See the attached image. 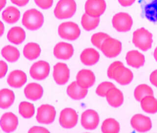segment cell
<instances>
[{"instance_id":"d4e9b609","label":"cell","mask_w":157,"mask_h":133,"mask_svg":"<svg viewBox=\"0 0 157 133\" xmlns=\"http://www.w3.org/2000/svg\"><path fill=\"white\" fill-rule=\"evenodd\" d=\"M7 38L11 43L15 44H21L26 38V33L21 27H12L8 32Z\"/></svg>"},{"instance_id":"ba28073f","label":"cell","mask_w":157,"mask_h":133,"mask_svg":"<svg viewBox=\"0 0 157 133\" xmlns=\"http://www.w3.org/2000/svg\"><path fill=\"white\" fill-rule=\"evenodd\" d=\"M112 23L113 27L118 32H126L131 29L133 21L129 14L125 12H119L113 17Z\"/></svg>"},{"instance_id":"4316f807","label":"cell","mask_w":157,"mask_h":133,"mask_svg":"<svg viewBox=\"0 0 157 133\" xmlns=\"http://www.w3.org/2000/svg\"><path fill=\"white\" fill-rule=\"evenodd\" d=\"M20 17L19 10L14 6L7 7L2 13V18L9 24H14L18 21Z\"/></svg>"},{"instance_id":"5b68a950","label":"cell","mask_w":157,"mask_h":133,"mask_svg":"<svg viewBox=\"0 0 157 133\" xmlns=\"http://www.w3.org/2000/svg\"><path fill=\"white\" fill-rule=\"evenodd\" d=\"M58 33L61 38L74 41L80 36L81 30L78 25L74 22H66L59 26Z\"/></svg>"},{"instance_id":"8fae6325","label":"cell","mask_w":157,"mask_h":133,"mask_svg":"<svg viewBox=\"0 0 157 133\" xmlns=\"http://www.w3.org/2000/svg\"><path fill=\"white\" fill-rule=\"evenodd\" d=\"M50 67L49 63L44 61H39L32 65L29 73L34 79L41 80L45 79L49 75Z\"/></svg>"},{"instance_id":"83f0119b","label":"cell","mask_w":157,"mask_h":133,"mask_svg":"<svg viewBox=\"0 0 157 133\" xmlns=\"http://www.w3.org/2000/svg\"><path fill=\"white\" fill-rule=\"evenodd\" d=\"M40 53V47L37 43L30 42L26 44L24 48V55L29 60L38 58Z\"/></svg>"},{"instance_id":"1f68e13d","label":"cell","mask_w":157,"mask_h":133,"mask_svg":"<svg viewBox=\"0 0 157 133\" xmlns=\"http://www.w3.org/2000/svg\"><path fill=\"white\" fill-rule=\"evenodd\" d=\"M101 129L102 132L104 133H118L120 130V125L113 118H108L103 122Z\"/></svg>"},{"instance_id":"ffe728a7","label":"cell","mask_w":157,"mask_h":133,"mask_svg":"<svg viewBox=\"0 0 157 133\" xmlns=\"http://www.w3.org/2000/svg\"><path fill=\"white\" fill-rule=\"evenodd\" d=\"M24 93L27 98L32 101H36L42 97L43 88L39 84L31 83L25 88Z\"/></svg>"},{"instance_id":"8d00e7d4","label":"cell","mask_w":157,"mask_h":133,"mask_svg":"<svg viewBox=\"0 0 157 133\" xmlns=\"http://www.w3.org/2000/svg\"><path fill=\"white\" fill-rule=\"evenodd\" d=\"M34 2L39 7L44 10L50 8L53 4V0H34Z\"/></svg>"},{"instance_id":"9c48e42d","label":"cell","mask_w":157,"mask_h":133,"mask_svg":"<svg viewBox=\"0 0 157 133\" xmlns=\"http://www.w3.org/2000/svg\"><path fill=\"white\" fill-rule=\"evenodd\" d=\"M56 111L53 106L42 105L37 109L36 120L41 124H49L53 123L55 119Z\"/></svg>"},{"instance_id":"f1b7e54d","label":"cell","mask_w":157,"mask_h":133,"mask_svg":"<svg viewBox=\"0 0 157 133\" xmlns=\"http://www.w3.org/2000/svg\"><path fill=\"white\" fill-rule=\"evenodd\" d=\"M140 105L142 110L148 113L157 112V100L154 96H146L140 101Z\"/></svg>"},{"instance_id":"277c9868","label":"cell","mask_w":157,"mask_h":133,"mask_svg":"<svg viewBox=\"0 0 157 133\" xmlns=\"http://www.w3.org/2000/svg\"><path fill=\"white\" fill-rule=\"evenodd\" d=\"M76 9L75 0H59L54 10V14L59 19L69 18L75 14Z\"/></svg>"},{"instance_id":"3957f363","label":"cell","mask_w":157,"mask_h":133,"mask_svg":"<svg viewBox=\"0 0 157 133\" xmlns=\"http://www.w3.org/2000/svg\"><path fill=\"white\" fill-rule=\"evenodd\" d=\"M152 34L144 28L138 29L133 33L132 42L137 48L146 51L152 47Z\"/></svg>"},{"instance_id":"f6af8a7d","label":"cell","mask_w":157,"mask_h":133,"mask_svg":"<svg viewBox=\"0 0 157 133\" xmlns=\"http://www.w3.org/2000/svg\"><path fill=\"white\" fill-rule=\"evenodd\" d=\"M154 57L155 59L156 60V61L157 62V47L156 49H155L154 52Z\"/></svg>"},{"instance_id":"5bb4252c","label":"cell","mask_w":157,"mask_h":133,"mask_svg":"<svg viewBox=\"0 0 157 133\" xmlns=\"http://www.w3.org/2000/svg\"><path fill=\"white\" fill-rule=\"evenodd\" d=\"M131 124L134 129L139 132H147L152 128L150 118L141 114L133 116L131 120Z\"/></svg>"},{"instance_id":"7a4b0ae2","label":"cell","mask_w":157,"mask_h":133,"mask_svg":"<svg viewBox=\"0 0 157 133\" xmlns=\"http://www.w3.org/2000/svg\"><path fill=\"white\" fill-rule=\"evenodd\" d=\"M44 23V16L41 12L36 9L28 10L24 14L22 24L26 28L34 31L42 27Z\"/></svg>"},{"instance_id":"603a6c76","label":"cell","mask_w":157,"mask_h":133,"mask_svg":"<svg viewBox=\"0 0 157 133\" xmlns=\"http://www.w3.org/2000/svg\"><path fill=\"white\" fill-rule=\"evenodd\" d=\"M87 89L82 87L77 83L73 81L68 86L67 93L68 96L74 100H81L86 96Z\"/></svg>"},{"instance_id":"74e56055","label":"cell","mask_w":157,"mask_h":133,"mask_svg":"<svg viewBox=\"0 0 157 133\" xmlns=\"http://www.w3.org/2000/svg\"><path fill=\"white\" fill-rule=\"evenodd\" d=\"M7 71V65L4 61L0 60V79L6 75Z\"/></svg>"},{"instance_id":"4dcf8cb0","label":"cell","mask_w":157,"mask_h":133,"mask_svg":"<svg viewBox=\"0 0 157 133\" xmlns=\"http://www.w3.org/2000/svg\"><path fill=\"white\" fill-rule=\"evenodd\" d=\"M99 22V17H91L85 14L82 17L81 24L84 29L90 31L95 29L98 26Z\"/></svg>"},{"instance_id":"60d3db41","label":"cell","mask_w":157,"mask_h":133,"mask_svg":"<svg viewBox=\"0 0 157 133\" xmlns=\"http://www.w3.org/2000/svg\"><path fill=\"white\" fill-rule=\"evenodd\" d=\"M11 2L19 6H24L28 4L29 0H10Z\"/></svg>"},{"instance_id":"ee69618b","label":"cell","mask_w":157,"mask_h":133,"mask_svg":"<svg viewBox=\"0 0 157 133\" xmlns=\"http://www.w3.org/2000/svg\"><path fill=\"white\" fill-rule=\"evenodd\" d=\"M6 0H0V11L6 5Z\"/></svg>"},{"instance_id":"cb8c5ba5","label":"cell","mask_w":157,"mask_h":133,"mask_svg":"<svg viewBox=\"0 0 157 133\" xmlns=\"http://www.w3.org/2000/svg\"><path fill=\"white\" fill-rule=\"evenodd\" d=\"M126 59L128 65L136 69L144 66V56L137 50L128 52L127 53Z\"/></svg>"},{"instance_id":"7bdbcfd3","label":"cell","mask_w":157,"mask_h":133,"mask_svg":"<svg viewBox=\"0 0 157 133\" xmlns=\"http://www.w3.org/2000/svg\"><path fill=\"white\" fill-rule=\"evenodd\" d=\"M5 31V26L4 24L2 23L1 21H0V37L2 36Z\"/></svg>"},{"instance_id":"d6a6232c","label":"cell","mask_w":157,"mask_h":133,"mask_svg":"<svg viewBox=\"0 0 157 133\" xmlns=\"http://www.w3.org/2000/svg\"><path fill=\"white\" fill-rule=\"evenodd\" d=\"M135 98L140 102L146 96H154L153 91L151 87L146 84H140L136 87L134 92Z\"/></svg>"},{"instance_id":"e0dca14e","label":"cell","mask_w":157,"mask_h":133,"mask_svg":"<svg viewBox=\"0 0 157 133\" xmlns=\"http://www.w3.org/2000/svg\"><path fill=\"white\" fill-rule=\"evenodd\" d=\"M73 53V47L70 43L60 42L54 47V55L59 59L68 60L72 56Z\"/></svg>"},{"instance_id":"d6986e66","label":"cell","mask_w":157,"mask_h":133,"mask_svg":"<svg viewBox=\"0 0 157 133\" xmlns=\"http://www.w3.org/2000/svg\"><path fill=\"white\" fill-rule=\"evenodd\" d=\"M26 74L21 70L11 71L7 78V82L12 87L20 88L24 85L27 81Z\"/></svg>"},{"instance_id":"ac0fdd59","label":"cell","mask_w":157,"mask_h":133,"mask_svg":"<svg viewBox=\"0 0 157 133\" xmlns=\"http://www.w3.org/2000/svg\"><path fill=\"white\" fill-rule=\"evenodd\" d=\"M77 83L82 87L87 89L93 86L95 81L94 74L90 70L83 69L78 71L76 76Z\"/></svg>"},{"instance_id":"836d02e7","label":"cell","mask_w":157,"mask_h":133,"mask_svg":"<svg viewBox=\"0 0 157 133\" xmlns=\"http://www.w3.org/2000/svg\"><path fill=\"white\" fill-rule=\"evenodd\" d=\"M19 112L24 118H31L35 112L34 106L30 103L22 102L19 106Z\"/></svg>"},{"instance_id":"484cf974","label":"cell","mask_w":157,"mask_h":133,"mask_svg":"<svg viewBox=\"0 0 157 133\" xmlns=\"http://www.w3.org/2000/svg\"><path fill=\"white\" fill-rule=\"evenodd\" d=\"M14 100V94L12 90L6 88L0 90V108H9L13 103Z\"/></svg>"},{"instance_id":"7c38bea8","label":"cell","mask_w":157,"mask_h":133,"mask_svg":"<svg viewBox=\"0 0 157 133\" xmlns=\"http://www.w3.org/2000/svg\"><path fill=\"white\" fill-rule=\"evenodd\" d=\"M78 119V116L75 110L72 108H66L60 112L59 122L63 128L71 129L76 125Z\"/></svg>"},{"instance_id":"b9f144b4","label":"cell","mask_w":157,"mask_h":133,"mask_svg":"<svg viewBox=\"0 0 157 133\" xmlns=\"http://www.w3.org/2000/svg\"><path fill=\"white\" fill-rule=\"evenodd\" d=\"M123 6H129L134 4L136 0H118Z\"/></svg>"},{"instance_id":"30bf717a","label":"cell","mask_w":157,"mask_h":133,"mask_svg":"<svg viewBox=\"0 0 157 133\" xmlns=\"http://www.w3.org/2000/svg\"><path fill=\"white\" fill-rule=\"evenodd\" d=\"M105 0H87L85 4L86 14L93 17H99L105 11Z\"/></svg>"},{"instance_id":"e575fe53","label":"cell","mask_w":157,"mask_h":133,"mask_svg":"<svg viewBox=\"0 0 157 133\" xmlns=\"http://www.w3.org/2000/svg\"><path fill=\"white\" fill-rule=\"evenodd\" d=\"M109 37L110 36L107 34L100 32L93 34V36L91 37V41L93 45L100 49L103 42Z\"/></svg>"},{"instance_id":"f35d334b","label":"cell","mask_w":157,"mask_h":133,"mask_svg":"<svg viewBox=\"0 0 157 133\" xmlns=\"http://www.w3.org/2000/svg\"><path fill=\"white\" fill-rule=\"evenodd\" d=\"M29 133H49V131L43 127L34 126L29 130Z\"/></svg>"},{"instance_id":"8992f818","label":"cell","mask_w":157,"mask_h":133,"mask_svg":"<svg viewBox=\"0 0 157 133\" xmlns=\"http://www.w3.org/2000/svg\"><path fill=\"white\" fill-rule=\"evenodd\" d=\"M141 17L157 24V0H139Z\"/></svg>"},{"instance_id":"52a82bcc","label":"cell","mask_w":157,"mask_h":133,"mask_svg":"<svg viewBox=\"0 0 157 133\" xmlns=\"http://www.w3.org/2000/svg\"><path fill=\"white\" fill-rule=\"evenodd\" d=\"M100 50L108 58H114L121 51L122 43L117 39L109 37L103 42Z\"/></svg>"},{"instance_id":"9a60e30c","label":"cell","mask_w":157,"mask_h":133,"mask_svg":"<svg viewBox=\"0 0 157 133\" xmlns=\"http://www.w3.org/2000/svg\"><path fill=\"white\" fill-rule=\"evenodd\" d=\"M53 76L58 84H65L68 81L70 77V71L67 66L64 63H57L54 66Z\"/></svg>"},{"instance_id":"44dd1931","label":"cell","mask_w":157,"mask_h":133,"mask_svg":"<svg viewBox=\"0 0 157 133\" xmlns=\"http://www.w3.org/2000/svg\"><path fill=\"white\" fill-rule=\"evenodd\" d=\"M99 53L92 48H86L81 53V60L84 65L92 66L98 62L99 60Z\"/></svg>"},{"instance_id":"2e32d148","label":"cell","mask_w":157,"mask_h":133,"mask_svg":"<svg viewBox=\"0 0 157 133\" xmlns=\"http://www.w3.org/2000/svg\"><path fill=\"white\" fill-rule=\"evenodd\" d=\"M18 124V119L12 112L4 113L0 119V126L2 129L6 133L14 131Z\"/></svg>"},{"instance_id":"f546056e","label":"cell","mask_w":157,"mask_h":133,"mask_svg":"<svg viewBox=\"0 0 157 133\" xmlns=\"http://www.w3.org/2000/svg\"><path fill=\"white\" fill-rule=\"evenodd\" d=\"M2 55L9 62H15L20 57L19 51L15 47L6 46L2 48L1 51Z\"/></svg>"},{"instance_id":"7402d4cb","label":"cell","mask_w":157,"mask_h":133,"mask_svg":"<svg viewBox=\"0 0 157 133\" xmlns=\"http://www.w3.org/2000/svg\"><path fill=\"white\" fill-rule=\"evenodd\" d=\"M106 98L109 105L114 107H119L124 101L122 92L116 87L110 89L108 91Z\"/></svg>"},{"instance_id":"d590c367","label":"cell","mask_w":157,"mask_h":133,"mask_svg":"<svg viewBox=\"0 0 157 133\" xmlns=\"http://www.w3.org/2000/svg\"><path fill=\"white\" fill-rule=\"evenodd\" d=\"M114 87H115V85L112 83L108 82V81L103 82L97 87L96 90V93L98 96L101 97H105L107 95L108 91L110 89Z\"/></svg>"},{"instance_id":"4fadbf2b","label":"cell","mask_w":157,"mask_h":133,"mask_svg":"<svg viewBox=\"0 0 157 133\" xmlns=\"http://www.w3.org/2000/svg\"><path fill=\"white\" fill-rule=\"evenodd\" d=\"M99 123V116L96 111L92 110H87L82 115L81 124L86 130H92L97 128Z\"/></svg>"},{"instance_id":"ab89813d","label":"cell","mask_w":157,"mask_h":133,"mask_svg":"<svg viewBox=\"0 0 157 133\" xmlns=\"http://www.w3.org/2000/svg\"><path fill=\"white\" fill-rule=\"evenodd\" d=\"M150 80L153 85L157 87V70L151 73L150 76Z\"/></svg>"},{"instance_id":"6da1fadb","label":"cell","mask_w":157,"mask_h":133,"mask_svg":"<svg viewBox=\"0 0 157 133\" xmlns=\"http://www.w3.org/2000/svg\"><path fill=\"white\" fill-rule=\"evenodd\" d=\"M108 76L122 85H127L133 79V74L130 69L124 66L121 62L115 61L108 68Z\"/></svg>"}]
</instances>
